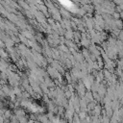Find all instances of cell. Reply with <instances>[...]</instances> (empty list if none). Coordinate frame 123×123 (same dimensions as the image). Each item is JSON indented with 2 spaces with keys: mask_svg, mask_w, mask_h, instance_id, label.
Wrapping results in <instances>:
<instances>
[{
  "mask_svg": "<svg viewBox=\"0 0 123 123\" xmlns=\"http://www.w3.org/2000/svg\"><path fill=\"white\" fill-rule=\"evenodd\" d=\"M114 17L115 18V20H117V19H120V16H119V13H114Z\"/></svg>",
  "mask_w": 123,
  "mask_h": 123,
  "instance_id": "obj_2",
  "label": "cell"
},
{
  "mask_svg": "<svg viewBox=\"0 0 123 123\" xmlns=\"http://www.w3.org/2000/svg\"><path fill=\"white\" fill-rule=\"evenodd\" d=\"M115 27H116V28H118V29L123 28V21H122L121 19H117V20H115Z\"/></svg>",
  "mask_w": 123,
  "mask_h": 123,
  "instance_id": "obj_1",
  "label": "cell"
},
{
  "mask_svg": "<svg viewBox=\"0 0 123 123\" xmlns=\"http://www.w3.org/2000/svg\"><path fill=\"white\" fill-rule=\"evenodd\" d=\"M119 16H120V19L123 21V12H120V13H119Z\"/></svg>",
  "mask_w": 123,
  "mask_h": 123,
  "instance_id": "obj_3",
  "label": "cell"
}]
</instances>
